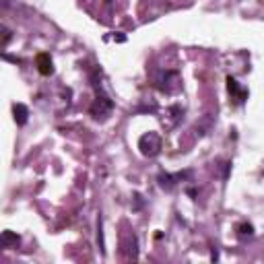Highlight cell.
Listing matches in <instances>:
<instances>
[{
	"label": "cell",
	"instance_id": "1",
	"mask_svg": "<svg viewBox=\"0 0 264 264\" xmlns=\"http://www.w3.org/2000/svg\"><path fill=\"white\" fill-rule=\"evenodd\" d=\"M93 87H95V99H93V105H91V116L95 120H108L110 113L113 110V101L110 99V95L103 91V87L99 85L97 78H93Z\"/></svg>",
	"mask_w": 264,
	"mask_h": 264
},
{
	"label": "cell",
	"instance_id": "2",
	"mask_svg": "<svg viewBox=\"0 0 264 264\" xmlns=\"http://www.w3.org/2000/svg\"><path fill=\"white\" fill-rule=\"evenodd\" d=\"M155 87L159 89L161 93H173L178 91L182 87V81H180V73L178 70H161L159 75L155 78Z\"/></svg>",
	"mask_w": 264,
	"mask_h": 264
},
{
	"label": "cell",
	"instance_id": "3",
	"mask_svg": "<svg viewBox=\"0 0 264 264\" xmlns=\"http://www.w3.org/2000/svg\"><path fill=\"white\" fill-rule=\"evenodd\" d=\"M138 149L145 157H157L161 153V136L157 132H147L138 138Z\"/></svg>",
	"mask_w": 264,
	"mask_h": 264
},
{
	"label": "cell",
	"instance_id": "4",
	"mask_svg": "<svg viewBox=\"0 0 264 264\" xmlns=\"http://www.w3.org/2000/svg\"><path fill=\"white\" fill-rule=\"evenodd\" d=\"M190 178H192V171H190V170L178 171V173H167V171H165V173L157 175V182H159V188H163V190H173L180 182L190 180Z\"/></svg>",
	"mask_w": 264,
	"mask_h": 264
},
{
	"label": "cell",
	"instance_id": "5",
	"mask_svg": "<svg viewBox=\"0 0 264 264\" xmlns=\"http://www.w3.org/2000/svg\"><path fill=\"white\" fill-rule=\"evenodd\" d=\"M227 89H229V95H233V97L237 99V103H244L245 97H248V93L242 89L240 83H237L233 76H227Z\"/></svg>",
	"mask_w": 264,
	"mask_h": 264
},
{
	"label": "cell",
	"instance_id": "6",
	"mask_svg": "<svg viewBox=\"0 0 264 264\" xmlns=\"http://www.w3.org/2000/svg\"><path fill=\"white\" fill-rule=\"evenodd\" d=\"M13 113H15V122H17L19 126L27 124L29 110H27V105H25V103H15V105H13Z\"/></svg>",
	"mask_w": 264,
	"mask_h": 264
},
{
	"label": "cell",
	"instance_id": "7",
	"mask_svg": "<svg viewBox=\"0 0 264 264\" xmlns=\"http://www.w3.org/2000/svg\"><path fill=\"white\" fill-rule=\"evenodd\" d=\"M38 70L43 76H50L52 73H54V64H52L50 54H39L38 56Z\"/></svg>",
	"mask_w": 264,
	"mask_h": 264
},
{
	"label": "cell",
	"instance_id": "8",
	"mask_svg": "<svg viewBox=\"0 0 264 264\" xmlns=\"http://www.w3.org/2000/svg\"><path fill=\"white\" fill-rule=\"evenodd\" d=\"M0 244H2V248H11V245H17V244H19V235L13 233V231H2Z\"/></svg>",
	"mask_w": 264,
	"mask_h": 264
},
{
	"label": "cell",
	"instance_id": "9",
	"mask_svg": "<svg viewBox=\"0 0 264 264\" xmlns=\"http://www.w3.org/2000/svg\"><path fill=\"white\" fill-rule=\"evenodd\" d=\"M237 229V237L240 240H245V237H254V227H252V223H240L235 227Z\"/></svg>",
	"mask_w": 264,
	"mask_h": 264
},
{
	"label": "cell",
	"instance_id": "10",
	"mask_svg": "<svg viewBox=\"0 0 264 264\" xmlns=\"http://www.w3.org/2000/svg\"><path fill=\"white\" fill-rule=\"evenodd\" d=\"M97 242H99V250L101 254L105 252V242H103V219L99 217V221H97Z\"/></svg>",
	"mask_w": 264,
	"mask_h": 264
},
{
	"label": "cell",
	"instance_id": "11",
	"mask_svg": "<svg viewBox=\"0 0 264 264\" xmlns=\"http://www.w3.org/2000/svg\"><path fill=\"white\" fill-rule=\"evenodd\" d=\"M8 41H11V31L4 27V41H2V46H4V48H6V43H8Z\"/></svg>",
	"mask_w": 264,
	"mask_h": 264
}]
</instances>
